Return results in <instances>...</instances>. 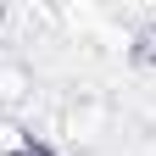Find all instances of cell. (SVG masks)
<instances>
[{
	"mask_svg": "<svg viewBox=\"0 0 156 156\" xmlns=\"http://www.w3.org/2000/svg\"><path fill=\"white\" fill-rule=\"evenodd\" d=\"M56 134H62L67 145H101L112 134V106L101 101V95L78 89L73 101H62V123H56Z\"/></svg>",
	"mask_w": 156,
	"mask_h": 156,
	"instance_id": "obj_1",
	"label": "cell"
},
{
	"mask_svg": "<svg viewBox=\"0 0 156 156\" xmlns=\"http://www.w3.org/2000/svg\"><path fill=\"white\" fill-rule=\"evenodd\" d=\"M34 101V67L17 56H0V112H23Z\"/></svg>",
	"mask_w": 156,
	"mask_h": 156,
	"instance_id": "obj_2",
	"label": "cell"
},
{
	"mask_svg": "<svg viewBox=\"0 0 156 156\" xmlns=\"http://www.w3.org/2000/svg\"><path fill=\"white\" fill-rule=\"evenodd\" d=\"M134 50H140V62H145V67H156V23H151L145 34H134Z\"/></svg>",
	"mask_w": 156,
	"mask_h": 156,
	"instance_id": "obj_3",
	"label": "cell"
}]
</instances>
